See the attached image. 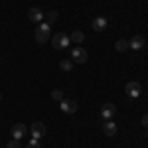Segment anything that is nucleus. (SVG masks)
<instances>
[{
    "instance_id": "obj_1",
    "label": "nucleus",
    "mask_w": 148,
    "mask_h": 148,
    "mask_svg": "<svg viewBox=\"0 0 148 148\" xmlns=\"http://www.w3.org/2000/svg\"><path fill=\"white\" fill-rule=\"evenodd\" d=\"M34 38L38 44H46L47 40H51V26L47 22H40L34 32Z\"/></svg>"
},
{
    "instance_id": "obj_2",
    "label": "nucleus",
    "mask_w": 148,
    "mask_h": 148,
    "mask_svg": "<svg viewBox=\"0 0 148 148\" xmlns=\"http://www.w3.org/2000/svg\"><path fill=\"white\" fill-rule=\"evenodd\" d=\"M71 42H69V36L63 34V32H57V34L51 36V46L56 47V49H65Z\"/></svg>"
},
{
    "instance_id": "obj_3",
    "label": "nucleus",
    "mask_w": 148,
    "mask_h": 148,
    "mask_svg": "<svg viewBox=\"0 0 148 148\" xmlns=\"http://www.w3.org/2000/svg\"><path fill=\"white\" fill-rule=\"evenodd\" d=\"M59 109H61L65 114H73V113H77L79 105L73 101V99H63V101H59Z\"/></svg>"
},
{
    "instance_id": "obj_4",
    "label": "nucleus",
    "mask_w": 148,
    "mask_h": 148,
    "mask_svg": "<svg viewBox=\"0 0 148 148\" xmlns=\"http://www.w3.org/2000/svg\"><path fill=\"white\" fill-rule=\"evenodd\" d=\"M125 91H126V95H128L130 99H138L142 89H140V83H138V81H128L126 87H125Z\"/></svg>"
},
{
    "instance_id": "obj_5",
    "label": "nucleus",
    "mask_w": 148,
    "mask_h": 148,
    "mask_svg": "<svg viewBox=\"0 0 148 148\" xmlns=\"http://www.w3.org/2000/svg\"><path fill=\"white\" fill-rule=\"evenodd\" d=\"M30 132H32V138H36V140H42V138L46 136V125H44V123H32V126H30Z\"/></svg>"
},
{
    "instance_id": "obj_6",
    "label": "nucleus",
    "mask_w": 148,
    "mask_h": 148,
    "mask_svg": "<svg viewBox=\"0 0 148 148\" xmlns=\"http://www.w3.org/2000/svg\"><path fill=\"white\" fill-rule=\"evenodd\" d=\"M71 61H75V63H85V61H87V51L79 46L73 47V49H71Z\"/></svg>"
},
{
    "instance_id": "obj_7",
    "label": "nucleus",
    "mask_w": 148,
    "mask_h": 148,
    "mask_svg": "<svg viewBox=\"0 0 148 148\" xmlns=\"http://www.w3.org/2000/svg\"><path fill=\"white\" fill-rule=\"evenodd\" d=\"M114 113H116V107H114L113 103H105L101 107V116H103V121H111L114 116Z\"/></svg>"
},
{
    "instance_id": "obj_8",
    "label": "nucleus",
    "mask_w": 148,
    "mask_h": 148,
    "mask_svg": "<svg viewBox=\"0 0 148 148\" xmlns=\"http://www.w3.org/2000/svg\"><path fill=\"white\" fill-rule=\"evenodd\" d=\"M26 132H28V126L22 125V123H16V125L12 126V138H16V140L24 138V136H26Z\"/></svg>"
},
{
    "instance_id": "obj_9",
    "label": "nucleus",
    "mask_w": 148,
    "mask_h": 148,
    "mask_svg": "<svg viewBox=\"0 0 148 148\" xmlns=\"http://www.w3.org/2000/svg\"><path fill=\"white\" fill-rule=\"evenodd\" d=\"M109 28V20L105 18V16H97L95 20H93V30L95 32H105Z\"/></svg>"
},
{
    "instance_id": "obj_10",
    "label": "nucleus",
    "mask_w": 148,
    "mask_h": 148,
    "mask_svg": "<svg viewBox=\"0 0 148 148\" xmlns=\"http://www.w3.org/2000/svg\"><path fill=\"white\" fill-rule=\"evenodd\" d=\"M28 18H30V22L40 24L42 20H44V12L40 10L38 6H34V8H30V10H28Z\"/></svg>"
},
{
    "instance_id": "obj_11",
    "label": "nucleus",
    "mask_w": 148,
    "mask_h": 148,
    "mask_svg": "<svg viewBox=\"0 0 148 148\" xmlns=\"http://www.w3.org/2000/svg\"><path fill=\"white\" fill-rule=\"evenodd\" d=\"M128 47H130V49H142V47H144V38H142V36H132V38H130V40H128Z\"/></svg>"
},
{
    "instance_id": "obj_12",
    "label": "nucleus",
    "mask_w": 148,
    "mask_h": 148,
    "mask_svg": "<svg viewBox=\"0 0 148 148\" xmlns=\"http://www.w3.org/2000/svg\"><path fill=\"white\" fill-rule=\"evenodd\" d=\"M103 132L109 138H113L114 134H116V125H114L113 121H105V123H103Z\"/></svg>"
},
{
    "instance_id": "obj_13",
    "label": "nucleus",
    "mask_w": 148,
    "mask_h": 148,
    "mask_svg": "<svg viewBox=\"0 0 148 148\" xmlns=\"http://www.w3.org/2000/svg\"><path fill=\"white\" fill-rule=\"evenodd\" d=\"M83 40H85V34H83L81 30H75L73 34L69 36V42H71V44H81Z\"/></svg>"
},
{
    "instance_id": "obj_14",
    "label": "nucleus",
    "mask_w": 148,
    "mask_h": 148,
    "mask_svg": "<svg viewBox=\"0 0 148 148\" xmlns=\"http://www.w3.org/2000/svg\"><path fill=\"white\" fill-rule=\"evenodd\" d=\"M59 67L63 69V71H71V69H73V61H71V59H61V61H59Z\"/></svg>"
},
{
    "instance_id": "obj_15",
    "label": "nucleus",
    "mask_w": 148,
    "mask_h": 148,
    "mask_svg": "<svg viewBox=\"0 0 148 148\" xmlns=\"http://www.w3.org/2000/svg\"><path fill=\"white\" fill-rule=\"evenodd\" d=\"M114 47H116V51H121V53H123V51L128 49V42H126V40H119V42L114 44Z\"/></svg>"
},
{
    "instance_id": "obj_16",
    "label": "nucleus",
    "mask_w": 148,
    "mask_h": 148,
    "mask_svg": "<svg viewBox=\"0 0 148 148\" xmlns=\"http://www.w3.org/2000/svg\"><path fill=\"white\" fill-rule=\"evenodd\" d=\"M51 97H53L56 101H63V99H65V97H63V91H61V89H53V91H51Z\"/></svg>"
},
{
    "instance_id": "obj_17",
    "label": "nucleus",
    "mask_w": 148,
    "mask_h": 148,
    "mask_svg": "<svg viewBox=\"0 0 148 148\" xmlns=\"http://www.w3.org/2000/svg\"><path fill=\"white\" fill-rule=\"evenodd\" d=\"M57 18H59V16H57V12H47V24H49V26H51V24H56Z\"/></svg>"
},
{
    "instance_id": "obj_18",
    "label": "nucleus",
    "mask_w": 148,
    "mask_h": 148,
    "mask_svg": "<svg viewBox=\"0 0 148 148\" xmlns=\"http://www.w3.org/2000/svg\"><path fill=\"white\" fill-rule=\"evenodd\" d=\"M6 148H20V140H16V138H12L10 142L6 144Z\"/></svg>"
},
{
    "instance_id": "obj_19",
    "label": "nucleus",
    "mask_w": 148,
    "mask_h": 148,
    "mask_svg": "<svg viewBox=\"0 0 148 148\" xmlns=\"http://www.w3.org/2000/svg\"><path fill=\"white\" fill-rule=\"evenodd\" d=\"M28 148H42V144H40V140H36V138H32V140L28 142Z\"/></svg>"
},
{
    "instance_id": "obj_20",
    "label": "nucleus",
    "mask_w": 148,
    "mask_h": 148,
    "mask_svg": "<svg viewBox=\"0 0 148 148\" xmlns=\"http://www.w3.org/2000/svg\"><path fill=\"white\" fill-rule=\"evenodd\" d=\"M142 126H144V128H148V114H144V116H142Z\"/></svg>"
},
{
    "instance_id": "obj_21",
    "label": "nucleus",
    "mask_w": 148,
    "mask_h": 148,
    "mask_svg": "<svg viewBox=\"0 0 148 148\" xmlns=\"http://www.w3.org/2000/svg\"><path fill=\"white\" fill-rule=\"evenodd\" d=\"M0 101H2V93H0Z\"/></svg>"
},
{
    "instance_id": "obj_22",
    "label": "nucleus",
    "mask_w": 148,
    "mask_h": 148,
    "mask_svg": "<svg viewBox=\"0 0 148 148\" xmlns=\"http://www.w3.org/2000/svg\"><path fill=\"white\" fill-rule=\"evenodd\" d=\"M146 130H148V128H146ZM146 136H148V132H146Z\"/></svg>"
}]
</instances>
